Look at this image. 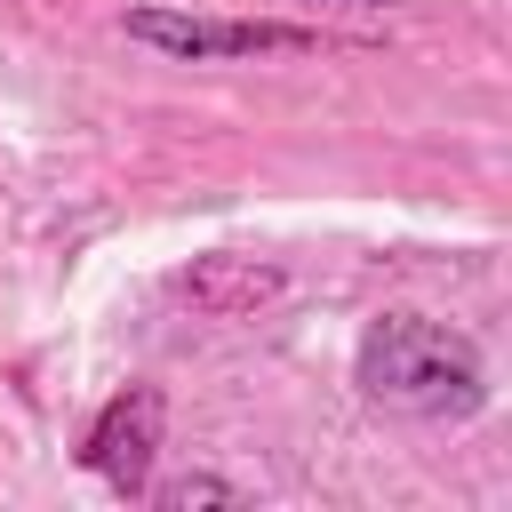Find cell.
Returning a JSON list of instances; mask_svg holds the SVG:
<instances>
[{
  "mask_svg": "<svg viewBox=\"0 0 512 512\" xmlns=\"http://www.w3.org/2000/svg\"><path fill=\"white\" fill-rule=\"evenodd\" d=\"M360 400L384 408V416H408V424H464L480 400H488V368H480V344L424 320V312H384L368 320L360 336Z\"/></svg>",
  "mask_w": 512,
  "mask_h": 512,
  "instance_id": "obj_1",
  "label": "cell"
},
{
  "mask_svg": "<svg viewBox=\"0 0 512 512\" xmlns=\"http://www.w3.org/2000/svg\"><path fill=\"white\" fill-rule=\"evenodd\" d=\"M128 40L176 56V64H216V56H304L320 48V32L304 24H272V16H184V8H128L120 16Z\"/></svg>",
  "mask_w": 512,
  "mask_h": 512,
  "instance_id": "obj_2",
  "label": "cell"
},
{
  "mask_svg": "<svg viewBox=\"0 0 512 512\" xmlns=\"http://www.w3.org/2000/svg\"><path fill=\"white\" fill-rule=\"evenodd\" d=\"M160 424H168V400H160L152 384H128V392H112V400L96 408V424H88V440H80V464H88L104 488L144 496V488H152V456H160Z\"/></svg>",
  "mask_w": 512,
  "mask_h": 512,
  "instance_id": "obj_3",
  "label": "cell"
},
{
  "mask_svg": "<svg viewBox=\"0 0 512 512\" xmlns=\"http://www.w3.org/2000/svg\"><path fill=\"white\" fill-rule=\"evenodd\" d=\"M176 288H184L200 312L240 320V312H256V304H272V296H280V272H272V264H256V256H200Z\"/></svg>",
  "mask_w": 512,
  "mask_h": 512,
  "instance_id": "obj_4",
  "label": "cell"
},
{
  "mask_svg": "<svg viewBox=\"0 0 512 512\" xmlns=\"http://www.w3.org/2000/svg\"><path fill=\"white\" fill-rule=\"evenodd\" d=\"M152 504H168V512H192V504H240V488L216 480V472H184V480H160Z\"/></svg>",
  "mask_w": 512,
  "mask_h": 512,
  "instance_id": "obj_5",
  "label": "cell"
},
{
  "mask_svg": "<svg viewBox=\"0 0 512 512\" xmlns=\"http://www.w3.org/2000/svg\"><path fill=\"white\" fill-rule=\"evenodd\" d=\"M336 8H384V0H336Z\"/></svg>",
  "mask_w": 512,
  "mask_h": 512,
  "instance_id": "obj_6",
  "label": "cell"
}]
</instances>
